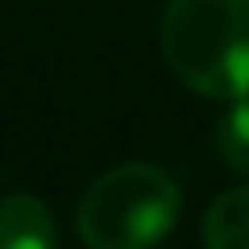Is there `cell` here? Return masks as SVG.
Wrapping results in <instances>:
<instances>
[{
	"mask_svg": "<svg viewBox=\"0 0 249 249\" xmlns=\"http://www.w3.org/2000/svg\"><path fill=\"white\" fill-rule=\"evenodd\" d=\"M158 46L191 91L208 100L249 96V0H170Z\"/></svg>",
	"mask_w": 249,
	"mask_h": 249,
	"instance_id": "cell-1",
	"label": "cell"
},
{
	"mask_svg": "<svg viewBox=\"0 0 249 249\" xmlns=\"http://www.w3.org/2000/svg\"><path fill=\"white\" fill-rule=\"evenodd\" d=\"M178 183L154 162H121L83 191L75 224L88 249H154L178 220Z\"/></svg>",
	"mask_w": 249,
	"mask_h": 249,
	"instance_id": "cell-2",
	"label": "cell"
},
{
	"mask_svg": "<svg viewBox=\"0 0 249 249\" xmlns=\"http://www.w3.org/2000/svg\"><path fill=\"white\" fill-rule=\"evenodd\" d=\"M0 249H58L54 216L37 196H4L0 199Z\"/></svg>",
	"mask_w": 249,
	"mask_h": 249,
	"instance_id": "cell-3",
	"label": "cell"
},
{
	"mask_svg": "<svg viewBox=\"0 0 249 249\" xmlns=\"http://www.w3.org/2000/svg\"><path fill=\"white\" fill-rule=\"evenodd\" d=\"M204 245L208 249H249V183L212 199V208L204 216Z\"/></svg>",
	"mask_w": 249,
	"mask_h": 249,
	"instance_id": "cell-4",
	"label": "cell"
},
{
	"mask_svg": "<svg viewBox=\"0 0 249 249\" xmlns=\"http://www.w3.org/2000/svg\"><path fill=\"white\" fill-rule=\"evenodd\" d=\"M216 154L229 170L237 175H249V96L232 100L229 112L216 124Z\"/></svg>",
	"mask_w": 249,
	"mask_h": 249,
	"instance_id": "cell-5",
	"label": "cell"
}]
</instances>
